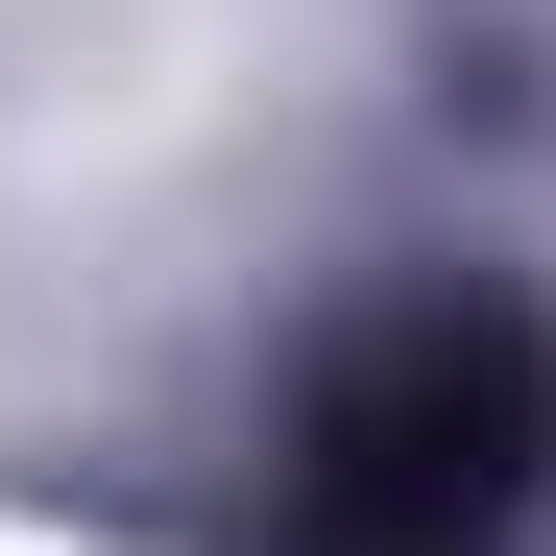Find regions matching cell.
<instances>
[{
  "mask_svg": "<svg viewBox=\"0 0 556 556\" xmlns=\"http://www.w3.org/2000/svg\"><path fill=\"white\" fill-rule=\"evenodd\" d=\"M556 532V388L508 315H388L315 388L291 459V556H532Z\"/></svg>",
  "mask_w": 556,
  "mask_h": 556,
  "instance_id": "1",
  "label": "cell"
}]
</instances>
